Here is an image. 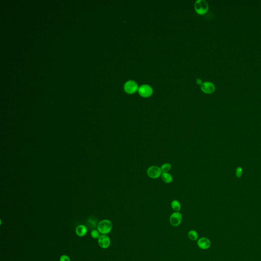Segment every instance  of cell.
Masks as SVG:
<instances>
[{"label": "cell", "instance_id": "277c9868", "mask_svg": "<svg viewBox=\"0 0 261 261\" xmlns=\"http://www.w3.org/2000/svg\"><path fill=\"white\" fill-rule=\"evenodd\" d=\"M124 89L129 94H133L138 90V84L132 80L127 81L124 84Z\"/></svg>", "mask_w": 261, "mask_h": 261}, {"label": "cell", "instance_id": "7c38bea8", "mask_svg": "<svg viewBox=\"0 0 261 261\" xmlns=\"http://www.w3.org/2000/svg\"><path fill=\"white\" fill-rule=\"evenodd\" d=\"M171 206L173 210L175 212H179L181 209V205L180 202L177 200H174L171 203Z\"/></svg>", "mask_w": 261, "mask_h": 261}, {"label": "cell", "instance_id": "30bf717a", "mask_svg": "<svg viewBox=\"0 0 261 261\" xmlns=\"http://www.w3.org/2000/svg\"><path fill=\"white\" fill-rule=\"evenodd\" d=\"M87 233V228L84 225H79L76 228L75 233L79 237H84Z\"/></svg>", "mask_w": 261, "mask_h": 261}, {"label": "cell", "instance_id": "5b68a950", "mask_svg": "<svg viewBox=\"0 0 261 261\" xmlns=\"http://www.w3.org/2000/svg\"><path fill=\"white\" fill-rule=\"evenodd\" d=\"M138 92L141 96L143 98H148L151 96L153 92V90L151 86L149 85L144 84L138 88Z\"/></svg>", "mask_w": 261, "mask_h": 261}, {"label": "cell", "instance_id": "8992f818", "mask_svg": "<svg viewBox=\"0 0 261 261\" xmlns=\"http://www.w3.org/2000/svg\"><path fill=\"white\" fill-rule=\"evenodd\" d=\"M182 215L179 212H174L170 216L169 221L172 226H179L182 223Z\"/></svg>", "mask_w": 261, "mask_h": 261}, {"label": "cell", "instance_id": "8fae6325", "mask_svg": "<svg viewBox=\"0 0 261 261\" xmlns=\"http://www.w3.org/2000/svg\"><path fill=\"white\" fill-rule=\"evenodd\" d=\"M161 178L163 182L167 184L171 183L173 180L172 176L168 172L162 173L161 174Z\"/></svg>", "mask_w": 261, "mask_h": 261}, {"label": "cell", "instance_id": "4fadbf2b", "mask_svg": "<svg viewBox=\"0 0 261 261\" xmlns=\"http://www.w3.org/2000/svg\"><path fill=\"white\" fill-rule=\"evenodd\" d=\"M188 236V238L192 241H195V240L198 239V234L195 231H194V230H191L190 231H189Z\"/></svg>", "mask_w": 261, "mask_h": 261}, {"label": "cell", "instance_id": "2e32d148", "mask_svg": "<svg viewBox=\"0 0 261 261\" xmlns=\"http://www.w3.org/2000/svg\"><path fill=\"white\" fill-rule=\"evenodd\" d=\"M60 261H70V258L67 255H63L60 258Z\"/></svg>", "mask_w": 261, "mask_h": 261}, {"label": "cell", "instance_id": "52a82bcc", "mask_svg": "<svg viewBox=\"0 0 261 261\" xmlns=\"http://www.w3.org/2000/svg\"><path fill=\"white\" fill-rule=\"evenodd\" d=\"M98 243L102 248H108L110 245V239L106 235H101L98 238Z\"/></svg>", "mask_w": 261, "mask_h": 261}, {"label": "cell", "instance_id": "7a4b0ae2", "mask_svg": "<svg viewBox=\"0 0 261 261\" xmlns=\"http://www.w3.org/2000/svg\"><path fill=\"white\" fill-rule=\"evenodd\" d=\"M194 7L196 13L198 14H203L207 13L208 5L205 0H198L195 4Z\"/></svg>", "mask_w": 261, "mask_h": 261}, {"label": "cell", "instance_id": "3957f363", "mask_svg": "<svg viewBox=\"0 0 261 261\" xmlns=\"http://www.w3.org/2000/svg\"><path fill=\"white\" fill-rule=\"evenodd\" d=\"M162 174L161 168L157 166H152L147 169V175L151 179H157L161 176Z\"/></svg>", "mask_w": 261, "mask_h": 261}, {"label": "cell", "instance_id": "ba28073f", "mask_svg": "<svg viewBox=\"0 0 261 261\" xmlns=\"http://www.w3.org/2000/svg\"><path fill=\"white\" fill-rule=\"evenodd\" d=\"M201 89L205 93L210 94L213 93L215 89V86L214 84L210 82H205L203 83L200 86Z\"/></svg>", "mask_w": 261, "mask_h": 261}, {"label": "cell", "instance_id": "9c48e42d", "mask_svg": "<svg viewBox=\"0 0 261 261\" xmlns=\"http://www.w3.org/2000/svg\"><path fill=\"white\" fill-rule=\"evenodd\" d=\"M197 244L200 248L202 249H207L210 247L211 241L209 239L205 237H203L198 239Z\"/></svg>", "mask_w": 261, "mask_h": 261}, {"label": "cell", "instance_id": "5bb4252c", "mask_svg": "<svg viewBox=\"0 0 261 261\" xmlns=\"http://www.w3.org/2000/svg\"><path fill=\"white\" fill-rule=\"evenodd\" d=\"M160 168L161 169L162 173L168 172L172 169V165L169 164V163H164V164H163V165H162Z\"/></svg>", "mask_w": 261, "mask_h": 261}, {"label": "cell", "instance_id": "9a60e30c", "mask_svg": "<svg viewBox=\"0 0 261 261\" xmlns=\"http://www.w3.org/2000/svg\"><path fill=\"white\" fill-rule=\"evenodd\" d=\"M100 233L98 230H93L91 231V236L93 238L98 239L100 236Z\"/></svg>", "mask_w": 261, "mask_h": 261}, {"label": "cell", "instance_id": "6da1fadb", "mask_svg": "<svg viewBox=\"0 0 261 261\" xmlns=\"http://www.w3.org/2000/svg\"><path fill=\"white\" fill-rule=\"evenodd\" d=\"M112 223L110 221L105 219L101 221L98 223L97 228L98 231L103 235H106L109 234L112 229Z\"/></svg>", "mask_w": 261, "mask_h": 261}, {"label": "cell", "instance_id": "e0dca14e", "mask_svg": "<svg viewBox=\"0 0 261 261\" xmlns=\"http://www.w3.org/2000/svg\"><path fill=\"white\" fill-rule=\"evenodd\" d=\"M196 83H197V84H199V85H202L203 83H202V80L201 79H197L196 80Z\"/></svg>", "mask_w": 261, "mask_h": 261}]
</instances>
